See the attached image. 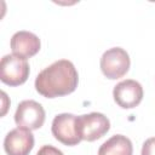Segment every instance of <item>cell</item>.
I'll return each mask as SVG.
<instances>
[{"instance_id":"obj_1","label":"cell","mask_w":155,"mask_h":155,"mask_svg":"<svg viewBox=\"0 0 155 155\" xmlns=\"http://www.w3.org/2000/svg\"><path fill=\"white\" fill-rule=\"evenodd\" d=\"M79 75L74 64L59 59L42 69L35 79V90L46 98L70 94L78 87Z\"/></svg>"},{"instance_id":"obj_2","label":"cell","mask_w":155,"mask_h":155,"mask_svg":"<svg viewBox=\"0 0 155 155\" xmlns=\"http://www.w3.org/2000/svg\"><path fill=\"white\" fill-rule=\"evenodd\" d=\"M29 76V64L25 58L6 54L0 62V80L8 86H19Z\"/></svg>"},{"instance_id":"obj_3","label":"cell","mask_w":155,"mask_h":155,"mask_svg":"<svg viewBox=\"0 0 155 155\" xmlns=\"http://www.w3.org/2000/svg\"><path fill=\"white\" fill-rule=\"evenodd\" d=\"M76 127L81 140L93 142L102 138L110 128L109 119L102 113H90L76 117Z\"/></svg>"},{"instance_id":"obj_4","label":"cell","mask_w":155,"mask_h":155,"mask_svg":"<svg viewBox=\"0 0 155 155\" xmlns=\"http://www.w3.org/2000/svg\"><path fill=\"white\" fill-rule=\"evenodd\" d=\"M130 65V56L121 47L109 48L101 57V70L110 80H116L126 75Z\"/></svg>"},{"instance_id":"obj_5","label":"cell","mask_w":155,"mask_h":155,"mask_svg":"<svg viewBox=\"0 0 155 155\" xmlns=\"http://www.w3.org/2000/svg\"><path fill=\"white\" fill-rule=\"evenodd\" d=\"M15 122L18 127L29 131L39 130L45 122V109L33 99L22 101L16 109Z\"/></svg>"},{"instance_id":"obj_6","label":"cell","mask_w":155,"mask_h":155,"mask_svg":"<svg viewBox=\"0 0 155 155\" xmlns=\"http://www.w3.org/2000/svg\"><path fill=\"white\" fill-rule=\"evenodd\" d=\"M76 117L73 114L63 113L54 116L51 126L52 134L54 138L64 145H78L81 142V138L76 127Z\"/></svg>"},{"instance_id":"obj_7","label":"cell","mask_w":155,"mask_h":155,"mask_svg":"<svg viewBox=\"0 0 155 155\" xmlns=\"http://www.w3.org/2000/svg\"><path fill=\"white\" fill-rule=\"evenodd\" d=\"M113 97L115 103L124 108L131 109L137 107L143 99V87L142 85L132 79L124 80L119 82L113 90Z\"/></svg>"},{"instance_id":"obj_8","label":"cell","mask_w":155,"mask_h":155,"mask_svg":"<svg viewBox=\"0 0 155 155\" xmlns=\"http://www.w3.org/2000/svg\"><path fill=\"white\" fill-rule=\"evenodd\" d=\"M33 148V133L22 127L11 130L4 139V149L7 155H29Z\"/></svg>"},{"instance_id":"obj_9","label":"cell","mask_w":155,"mask_h":155,"mask_svg":"<svg viewBox=\"0 0 155 155\" xmlns=\"http://www.w3.org/2000/svg\"><path fill=\"white\" fill-rule=\"evenodd\" d=\"M40 39L30 31L21 30L12 35L11 38V50L12 54L19 56L22 58H30L35 56L40 50Z\"/></svg>"},{"instance_id":"obj_10","label":"cell","mask_w":155,"mask_h":155,"mask_svg":"<svg viewBox=\"0 0 155 155\" xmlns=\"http://www.w3.org/2000/svg\"><path fill=\"white\" fill-rule=\"evenodd\" d=\"M133 145L130 138L122 134H115L105 140L99 150L98 155H132Z\"/></svg>"},{"instance_id":"obj_11","label":"cell","mask_w":155,"mask_h":155,"mask_svg":"<svg viewBox=\"0 0 155 155\" xmlns=\"http://www.w3.org/2000/svg\"><path fill=\"white\" fill-rule=\"evenodd\" d=\"M140 155H155V137H151L144 142Z\"/></svg>"},{"instance_id":"obj_12","label":"cell","mask_w":155,"mask_h":155,"mask_svg":"<svg viewBox=\"0 0 155 155\" xmlns=\"http://www.w3.org/2000/svg\"><path fill=\"white\" fill-rule=\"evenodd\" d=\"M36 155H64L59 149L52 147V145H44L39 149Z\"/></svg>"}]
</instances>
